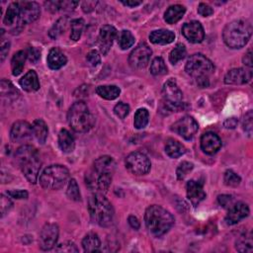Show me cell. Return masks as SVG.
Here are the masks:
<instances>
[{"label":"cell","mask_w":253,"mask_h":253,"mask_svg":"<svg viewBox=\"0 0 253 253\" xmlns=\"http://www.w3.org/2000/svg\"><path fill=\"white\" fill-rule=\"evenodd\" d=\"M149 40L155 45H168L175 40V34L170 30H155L150 33Z\"/></svg>","instance_id":"24"},{"label":"cell","mask_w":253,"mask_h":253,"mask_svg":"<svg viewBox=\"0 0 253 253\" xmlns=\"http://www.w3.org/2000/svg\"><path fill=\"white\" fill-rule=\"evenodd\" d=\"M193 168H194V165L191 163H188V162L181 163L176 170V175H177L178 180H184L186 178V176L193 170Z\"/></svg>","instance_id":"43"},{"label":"cell","mask_w":253,"mask_h":253,"mask_svg":"<svg viewBox=\"0 0 253 253\" xmlns=\"http://www.w3.org/2000/svg\"><path fill=\"white\" fill-rule=\"evenodd\" d=\"M112 182V175L102 174L96 170H89L85 174V184L90 191L97 194H105Z\"/></svg>","instance_id":"9"},{"label":"cell","mask_w":253,"mask_h":253,"mask_svg":"<svg viewBox=\"0 0 253 253\" xmlns=\"http://www.w3.org/2000/svg\"><path fill=\"white\" fill-rule=\"evenodd\" d=\"M145 221L149 233L156 237H160L168 233L172 228L174 217L162 206L152 205L145 211Z\"/></svg>","instance_id":"2"},{"label":"cell","mask_w":253,"mask_h":253,"mask_svg":"<svg viewBox=\"0 0 253 253\" xmlns=\"http://www.w3.org/2000/svg\"><path fill=\"white\" fill-rule=\"evenodd\" d=\"M88 211L93 221L102 228L112 225L114 218V209L104 194L94 193L88 200Z\"/></svg>","instance_id":"3"},{"label":"cell","mask_w":253,"mask_h":253,"mask_svg":"<svg viewBox=\"0 0 253 253\" xmlns=\"http://www.w3.org/2000/svg\"><path fill=\"white\" fill-rule=\"evenodd\" d=\"M20 86L27 92H34L40 89V81L35 71H29L21 79Z\"/></svg>","instance_id":"25"},{"label":"cell","mask_w":253,"mask_h":253,"mask_svg":"<svg viewBox=\"0 0 253 253\" xmlns=\"http://www.w3.org/2000/svg\"><path fill=\"white\" fill-rule=\"evenodd\" d=\"M11 197L8 196H4L1 195V198H0V208H1V217H3L6 214L9 213V211L12 209L13 207V203L10 199Z\"/></svg>","instance_id":"46"},{"label":"cell","mask_w":253,"mask_h":253,"mask_svg":"<svg viewBox=\"0 0 253 253\" xmlns=\"http://www.w3.org/2000/svg\"><path fill=\"white\" fill-rule=\"evenodd\" d=\"M1 93L3 96L5 95H8L9 97H15V94L18 93L17 89H15V87L11 84V82L6 81V80H2L1 81Z\"/></svg>","instance_id":"47"},{"label":"cell","mask_w":253,"mask_h":253,"mask_svg":"<svg viewBox=\"0 0 253 253\" xmlns=\"http://www.w3.org/2000/svg\"><path fill=\"white\" fill-rule=\"evenodd\" d=\"M249 215V207L243 202L234 203L229 208V213L226 217V223L230 226L236 225L237 223Z\"/></svg>","instance_id":"18"},{"label":"cell","mask_w":253,"mask_h":253,"mask_svg":"<svg viewBox=\"0 0 253 253\" xmlns=\"http://www.w3.org/2000/svg\"><path fill=\"white\" fill-rule=\"evenodd\" d=\"M26 58H27V54L26 52L24 51H19L13 55L11 60V70H12V74L14 76H18L23 72Z\"/></svg>","instance_id":"32"},{"label":"cell","mask_w":253,"mask_h":253,"mask_svg":"<svg viewBox=\"0 0 253 253\" xmlns=\"http://www.w3.org/2000/svg\"><path fill=\"white\" fill-rule=\"evenodd\" d=\"M33 132H34V137L37 139V141L44 145L47 141L48 138V134H49V130H48V126L45 123L44 120L42 119H38L34 122L33 124Z\"/></svg>","instance_id":"31"},{"label":"cell","mask_w":253,"mask_h":253,"mask_svg":"<svg viewBox=\"0 0 253 253\" xmlns=\"http://www.w3.org/2000/svg\"><path fill=\"white\" fill-rule=\"evenodd\" d=\"M69 124L76 133H86L94 125V117L83 101L75 102L69 110Z\"/></svg>","instance_id":"6"},{"label":"cell","mask_w":253,"mask_h":253,"mask_svg":"<svg viewBox=\"0 0 253 253\" xmlns=\"http://www.w3.org/2000/svg\"><path fill=\"white\" fill-rule=\"evenodd\" d=\"M130 106L126 103L120 102L118 103L115 108H114V113L116 114L117 117H119L120 119H125L126 116L129 115L130 113Z\"/></svg>","instance_id":"45"},{"label":"cell","mask_w":253,"mask_h":253,"mask_svg":"<svg viewBox=\"0 0 253 253\" xmlns=\"http://www.w3.org/2000/svg\"><path fill=\"white\" fill-rule=\"evenodd\" d=\"M7 195L10 196L11 198L18 199V200L28 198V192L25 191V190H11V191L7 192Z\"/></svg>","instance_id":"52"},{"label":"cell","mask_w":253,"mask_h":253,"mask_svg":"<svg viewBox=\"0 0 253 253\" xmlns=\"http://www.w3.org/2000/svg\"><path fill=\"white\" fill-rule=\"evenodd\" d=\"M126 167L135 175H145L149 172L151 164L148 157L140 151L130 153L126 157Z\"/></svg>","instance_id":"10"},{"label":"cell","mask_w":253,"mask_h":253,"mask_svg":"<svg viewBox=\"0 0 253 253\" xmlns=\"http://www.w3.org/2000/svg\"><path fill=\"white\" fill-rule=\"evenodd\" d=\"M6 26H12L16 22H19V4L18 2H13L8 6L6 14L3 20Z\"/></svg>","instance_id":"36"},{"label":"cell","mask_w":253,"mask_h":253,"mask_svg":"<svg viewBox=\"0 0 253 253\" xmlns=\"http://www.w3.org/2000/svg\"><path fill=\"white\" fill-rule=\"evenodd\" d=\"M252 26L246 20H235L229 23L223 32V39L231 49H241L249 41Z\"/></svg>","instance_id":"4"},{"label":"cell","mask_w":253,"mask_h":253,"mask_svg":"<svg viewBox=\"0 0 253 253\" xmlns=\"http://www.w3.org/2000/svg\"><path fill=\"white\" fill-rule=\"evenodd\" d=\"M128 221H129V225H130L134 230H137V231H138V230L140 229L141 224H140V221H139V219H138L137 217H135V216H130L129 218H128Z\"/></svg>","instance_id":"58"},{"label":"cell","mask_w":253,"mask_h":253,"mask_svg":"<svg viewBox=\"0 0 253 253\" xmlns=\"http://www.w3.org/2000/svg\"><path fill=\"white\" fill-rule=\"evenodd\" d=\"M242 126H243V130L248 134V136H251L252 128H253V114H252V111H249L243 117Z\"/></svg>","instance_id":"48"},{"label":"cell","mask_w":253,"mask_h":253,"mask_svg":"<svg viewBox=\"0 0 253 253\" xmlns=\"http://www.w3.org/2000/svg\"><path fill=\"white\" fill-rule=\"evenodd\" d=\"M84 20L83 19H74L71 22L72 33L71 39L73 41H78L82 35V32L84 29Z\"/></svg>","instance_id":"40"},{"label":"cell","mask_w":253,"mask_h":253,"mask_svg":"<svg viewBox=\"0 0 253 253\" xmlns=\"http://www.w3.org/2000/svg\"><path fill=\"white\" fill-rule=\"evenodd\" d=\"M185 71L196 80L198 86L204 88L209 86V76L214 72L215 67L208 57L201 54H196L188 58Z\"/></svg>","instance_id":"5"},{"label":"cell","mask_w":253,"mask_h":253,"mask_svg":"<svg viewBox=\"0 0 253 253\" xmlns=\"http://www.w3.org/2000/svg\"><path fill=\"white\" fill-rule=\"evenodd\" d=\"M163 96L165 107L171 112H179L183 110V93L176 81L173 79L167 80L163 87Z\"/></svg>","instance_id":"8"},{"label":"cell","mask_w":253,"mask_h":253,"mask_svg":"<svg viewBox=\"0 0 253 253\" xmlns=\"http://www.w3.org/2000/svg\"><path fill=\"white\" fill-rule=\"evenodd\" d=\"M198 13L203 17H209L214 13V9L206 3H200L198 6Z\"/></svg>","instance_id":"53"},{"label":"cell","mask_w":253,"mask_h":253,"mask_svg":"<svg viewBox=\"0 0 253 253\" xmlns=\"http://www.w3.org/2000/svg\"><path fill=\"white\" fill-rule=\"evenodd\" d=\"M96 93L106 100H115L120 96L121 89L116 85H101L96 88Z\"/></svg>","instance_id":"29"},{"label":"cell","mask_w":253,"mask_h":253,"mask_svg":"<svg viewBox=\"0 0 253 253\" xmlns=\"http://www.w3.org/2000/svg\"><path fill=\"white\" fill-rule=\"evenodd\" d=\"M125 6H128V7H137L141 4H143V1H139V0H126V1H125V0H122L121 1Z\"/></svg>","instance_id":"59"},{"label":"cell","mask_w":253,"mask_h":253,"mask_svg":"<svg viewBox=\"0 0 253 253\" xmlns=\"http://www.w3.org/2000/svg\"><path fill=\"white\" fill-rule=\"evenodd\" d=\"M68 197L72 200V201H80L81 199V195H80V191H79V187L77 182L75 181V179H72L69 183V187H68V191H67Z\"/></svg>","instance_id":"42"},{"label":"cell","mask_w":253,"mask_h":253,"mask_svg":"<svg viewBox=\"0 0 253 253\" xmlns=\"http://www.w3.org/2000/svg\"><path fill=\"white\" fill-rule=\"evenodd\" d=\"M221 147V140L215 133L209 132L201 138V148L207 154H215Z\"/></svg>","instance_id":"21"},{"label":"cell","mask_w":253,"mask_h":253,"mask_svg":"<svg viewBox=\"0 0 253 253\" xmlns=\"http://www.w3.org/2000/svg\"><path fill=\"white\" fill-rule=\"evenodd\" d=\"M135 37L128 30H123L118 35V44L122 50H128L135 44Z\"/></svg>","instance_id":"35"},{"label":"cell","mask_w":253,"mask_h":253,"mask_svg":"<svg viewBox=\"0 0 253 253\" xmlns=\"http://www.w3.org/2000/svg\"><path fill=\"white\" fill-rule=\"evenodd\" d=\"M182 34L190 43L193 44H199L203 42L205 38L204 28L202 24L198 21L185 23L182 27Z\"/></svg>","instance_id":"16"},{"label":"cell","mask_w":253,"mask_h":253,"mask_svg":"<svg viewBox=\"0 0 253 253\" xmlns=\"http://www.w3.org/2000/svg\"><path fill=\"white\" fill-rule=\"evenodd\" d=\"M150 72L154 76H161L167 73V68L165 65V61L163 57L157 56L151 61Z\"/></svg>","instance_id":"37"},{"label":"cell","mask_w":253,"mask_h":253,"mask_svg":"<svg viewBox=\"0 0 253 253\" xmlns=\"http://www.w3.org/2000/svg\"><path fill=\"white\" fill-rule=\"evenodd\" d=\"M47 10L52 12H57L59 10L72 11L78 5V2L75 1H49L45 3Z\"/></svg>","instance_id":"33"},{"label":"cell","mask_w":253,"mask_h":253,"mask_svg":"<svg viewBox=\"0 0 253 253\" xmlns=\"http://www.w3.org/2000/svg\"><path fill=\"white\" fill-rule=\"evenodd\" d=\"M186 190L188 199L195 207L198 206L206 198V192L204 191L203 182L190 180L186 185Z\"/></svg>","instance_id":"19"},{"label":"cell","mask_w":253,"mask_h":253,"mask_svg":"<svg viewBox=\"0 0 253 253\" xmlns=\"http://www.w3.org/2000/svg\"><path fill=\"white\" fill-rule=\"evenodd\" d=\"M55 251L57 252H66V253H72V252H78V248L76 245L72 242V241H67L65 243L59 244L56 248Z\"/></svg>","instance_id":"50"},{"label":"cell","mask_w":253,"mask_h":253,"mask_svg":"<svg viewBox=\"0 0 253 253\" xmlns=\"http://www.w3.org/2000/svg\"><path fill=\"white\" fill-rule=\"evenodd\" d=\"M33 136V126L25 121L14 123L10 131L11 141L16 144H26L32 140Z\"/></svg>","instance_id":"13"},{"label":"cell","mask_w":253,"mask_h":253,"mask_svg":"<svg viewBox=\"0 0 253 253\" xmlns=\"http://www.w3.org/2000/svg\"><path fill=\"white\" fill-rule=\"evenodd\" d=\"M118 37V31L114 26L105 25L100 29L99 33V48L104 54L110 51L114 40Z\"/></svg>","instance_id":"17"},{"label":"cell","mask_w":253,"mask_h":253,"mask_svg":"<svg viewBox=\"0 0 253 253\" xmlns=\"http://www.w3.org/2000/svg\"><path fill=\"white\" fill-rule=\"evenodd\" d=\"M82 247L85 252H97L101 247V240L97 234L89 233L82 240Z\"/></svg>","instance_id":"28"},{"label":"cell","mask_w":253,"mask_h":253,"mask_svg":"<svg viewBox=\"0 0 253 253\" xmlns=\"http://www.w3.org/2000/svg\"><path fill=\"white\" fill-rule=\"evenodd\" d=\"M252 78L250 69H234L225 76V83L230 85H241L249 82Z\"/></svg>","instance_id":"20"},{"label":"cell","mask_w":253,"mask_h":253,"mask_svg":"<svg viewBox=\"0 0 253 253\" xmlns=\"http://www.w3.org/2000/svg\"><path fill=\"white\" fill-rule=\"evenodd\" d=\"M27 58L33 63H36L41 57V50L36 47H30L26 51Z\"/></svg>","instance_id":"49"},{"label":"cell","mask_w":253,"mask_h":253,"mask_svg":"<svg viewBox=\"0 0 253 253\" xmlns=\"http://www.w3.org/2000/svg\"><path fill=\"white\" fill-rule=\"evenodd\" d=\"M149 120V113L146 109L141 108L139 109L136 114H135V120H134V125L137 129L141 130L144 129L148 124Z\"/></svg>","instance_id":"38"},{"label":"cell","mask_w":253,"mask_h":253,"mask_svg":"<svg viewBox=\"0 0 253 253\" xmlns=\"http://www.w3.org/2000/svg\"><path fill=\"white\" fill-rule=\"evenodd\" d=\"M68 27V18H60L56 21V23L53 26V28L50 31V37L52 39L58 38L62 33H65Z\"/></svg>","instance_id":"39"},{"label":"cell","mask_w":253,"mask_h":253,"mask_svg":"<svg viewBox=\"0 0 253 253\" xmlns=\"http://www.w3.org/2000/svg\"><path fill=\"white\" fill-rule=\"evenodd\" d=\"M116 166H117V164H116L115 161L113 160V157L104 155V156L97 158V160L94 162L93 169L102 174L113 175V173L116 170Z\"/></svg>","instance_id":"23"},{"label":"cell","mask_w":253,"mask_h":253,"mask_svg":"<svg viewBox=\"0 0 253 253\" xmlns=\"http://www.w3.org/2000/svg\"><path fill=\"white\" fill-rule=\"evenodd\" d=\"M165 152L171 158H178L186 152L185 146L176 140L170 139L166 142Z\"/></svg>","instance_id":"30"},{"label":"cell","mask_w":253,"mask_h":253,"mask_svg":"<svg viewBox=\"0 0 253 253\" xmlns=\"http://www.w3.org/2000/svg\"><path fill=\"white\" fill-rule=\"evenodd\" d=\"M47 61H48V66L51 70L56 71L67 65L68 58L66 54H63L59 49L53 48L48 54Z\"/></svg>","instance_id":"22"},{"label":"cell","mask_w":253,"mask_h":253,"mask_svg":"<svg viewBox=\"0 0 253 253\" xmlns=\"http://www.w3.org/2000/svg\"><path fill=\"white\" fill-rule=\"evenodd\" d=\"M58 145L62 152L71 153L74 150L75 141L73 136L68 130H61L58 134Z\"/></svg>","instance_id":"26"},{"label":"cell","mask_w":253,"mask_h":253,"mask_svg":"<svg viewBox=\"0 0 253 253\" xmlns=\"http://www.w3.org/2000/svg\"><path fill=\"white\" fill-rule=\"evenodd\" d=\"M242 61H243V65L246 68L251 70V68H252V53H251L250 50L244 54V56L242 58Z\"/></svg>","instance_id":"56"},{"label":"cell","mask_w":253,"mask_h":253,"mask_svg":"<svg viewBox=\"0 0 253 253\" xmlns=\"http://www.w3.org/2000/svg\"><path fill=\"white\" fill-rule=\"evenodd\" d=\"M235 248L239 252L249 253L253 250V240L251 233H244L242 234L235 242Z\"/></svg>","instance_id":"34"},{"label":"cell","mask_w":253,"mask_h":253,"mask_svg":"<svg viewBox=\"0 0 253 253\" xmlns=\"http://www.w3.org/2000/svg\"><path fill=\"white\" fill-rule=\"evenodd\" d=\"M186 12V8L182 5L176 4V5H172L170 6L164 13V20L167 24H176L177 22H179L183 16L185 15Z\"/></svg>","instance_id":"27"},{"label":"cell","mask_w":253,"mask_h":253,"mask_svg":"<svg viewBox=\"0 0 253 253\" xmlns=\"http://www.w3.org/2000/svg\"><path fill=\"white\" fill-rule=\"evenodd\" d=\"M199 129L198 123L191 116H184L174 123L171 126V130L182 137L183 139L189 141L192 140L197 134Z\"/></svg>","instance_id":"11"},{"label":"cell","mask_w":253,"mask_h":253,"mask_svg":"<svg viewBox=\"0 0 253 253\" xmlns=\"http://www.w3.org/2000/svg\"><path fill=\"white\" fill-rule=\"evenodd\" d=\"M186 54L187 51L185 46L182 44H177L169 54V60L172 65H176V63L181 61L186 56Z\"/></svg>","instance_id":"41"},{"label":"cell","mask_w":253,"mask_h":253,"mask_svg":"<svg viewBox=\"0 0 253 253\" xmlns=\"http://www.w3.org/2000/svg\"><path fill=\"white\" fill-rule=\"evenodd\" d=\"M86 60L91 67H97L101 62L100 54L97 51H91L86 56Z\"/></svg>","instance_id":"51"},{"label":"cell","mask_w":253,"mask_h":253,"mask_svg":"<svg viewBox=\"0 0 253 253\" xmlns=\"http://www.w3.org/2000/svg\"><path fill=\"white\" fill-rule=\"evenodd\" d=\"M237 123H238V121H237L236 118H229L225 121L224 126H225V128H227V129H235V126H237Z\"/></svg>","instance_id":"57"},{"label":"cell","mask_w":253,"mask_h":253,"mask_svg":"<svg viewBox=\"0 0 253 253\" xmlns=\"http://www.w3.org/2000/svg\"><path fill=\"white\" fill-rule=\"evenodd\" d=\"M10 43L8 41H2L1 42V48H0V54H1V61H4L5 57L7 56L9 53Z\"/></svg>","instance_id":"55"},{"label":"cell","mask_w":253,"mask_h":253,"mask_svg":"<svg viewBox=\"0 0 253 253\" xmlns=\"http://www.w3.org/2000/svg\"><path fill=\"white\" fill-rule=\"evenodd\" d=\"M70 178L69 169L59 164L47 167L40 176V184L48 190H59L65 186Z\"/></svg>","instance_id":"7"},{"label":"cell","mask_w":253,"mask_h":253,"mask_svg":"<svg viewBox=\"0 0 253 253\" xmlns=\"http://www.w3.org/2000/svg\"><path fill=\"white\" fill-rule=\"evenodd\" d=\"M15 161L26 179L35 184L38 181L42 162L36 147L24 145L15 152Z\"/></svg>","instance_id":"1"},{"label":"cell","mask_w":253,"mask_h":253,"mask_svg":"<svg viewBox=\"0 0 253 253\" xmlns=\"http://www.w3.org/2000/svg\"><path fill=\"white\" fill-rule=\"evenodd\" d=\"M58 234H59V230L57 225L46 224L40 233L39 243L41 249L45 251L52 250L56 244Z\"/></svg>","instance_id":"15"},{"label":"cell","mask_w":253,"mask_h":253,"mask_svg":"<svg viewBox=\"0 0 253 253\" xmlns=\"http://www.w3.org/2000/svg\"><path fill=\"white\" fill-rule=\"evenodd\" d=\"M218 203L220 206H223L225 208H230L233 204H234V201H233V197L232 196H229V195H221V196H218Z\"/></svg>","instance_id":"54"},{"label":"cell","mask_w":253,"mask_h":253,"mask_svg":"<svg viewBox=\"0 0 253 253\" xmlns=\"http://www.w3.org/2000/svg\"><path fill=\"white\" fill-rule=\"evenodd\" d=\"M19 4V22L20 25H27L35 22L41 14L40 5L34 1H23Z\"/></svg>","instance_id":"14"},{"label":"cell","mask_w":253,"mask_h":253,"mask_svg":"<svg viewBox=\"0 0 253 253\" xmlns=\"http://www.w3.org/2000/svg\"><path fill=\"white\" fill-rule=\"evenodd\" d=\"M224 181L229 187H237L241 182V178L233 170H227L224 175Z\"/></svg>","instance_id":"44"},{"label":"cell","mask_w":253,"mask_h":253,"mask_svg":"<svg viewBox=\"0 0 253 253\" xmlns=\"http://www.w3.org/2000/svg\"><path fill=\"white\" fill-rule=\"evenodd\" d=\"M152 54L151 49L145 44H140L129 56V63L134 70L145 69L149 62L150 56Z\"/></svg>","instance_id":"12"}]
</instances>
